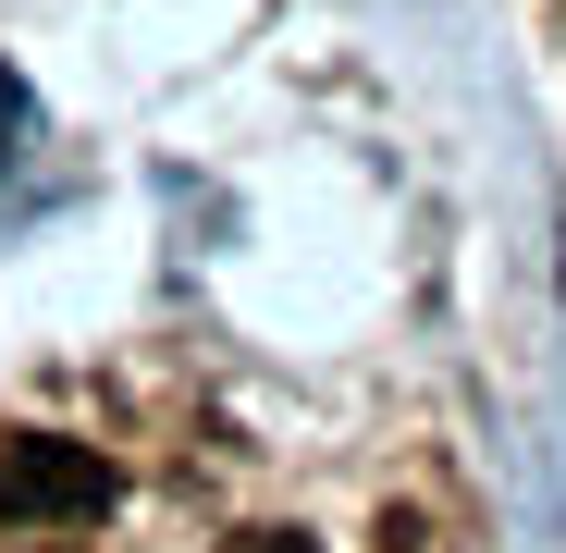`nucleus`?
<instances>
[{
    "instance_id": "obj_1",
    "label": "nucleus",
    "mask_w": 566,
    "mask_h": 553,
    "mask_svg": "<svg viewBox=\"0 0 566 553\" xmlns=\"http://www.w3.org/2000/svg\"><path fill=\"white\" fill-rule=\"evenodd\" d=\"M124 504L112 455L99 443H62V430H0V517L13 529H99Z\"/></svg>"
},
{
    "instance_id": "obj_2",
    "label": "nucleus",
    "mask_w": 566,
    "mask_h": 553,
    "mask_svg": "<svg viewBox=\"0 0 566 553\" xmlns=\"http://www.w3.org/2000/svg\"><path fill=\"white\" fill-rule=\"evenodd\" d=\"M222 553H321V541H308V529H234Z\"/></svg>"
},
{
    "instance_id": "obj_3",
    "label": "nucleus",
    "mask_w": 566,
    "mask_h": 553,
    "mask_svg": "<svg viewBox=\"0 0 566 553\" xmlns=\"http://www.w3.org/2000/svg\"><path fill=\"white\" fill-rule=\"evenodd\" d=\"M369 541H382V553H431V529H419V517H382Z\"/></svg>"
},
{
    "instance_id": "obj_4",
    "label": "nucleus",
    "mask_w": 566,
    "mask_h": 553,
    "mask_svg": "<svg viewBox=\"0 0 566 553\" xmlns=\"http://www.w3.org/2000/svg\"><path fill=\"white\" fill-rule=\"evenodd\" d=\"M50 553H74V541H50Z\"/></svg>"
}]
</instances>
